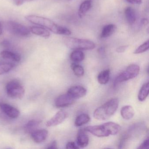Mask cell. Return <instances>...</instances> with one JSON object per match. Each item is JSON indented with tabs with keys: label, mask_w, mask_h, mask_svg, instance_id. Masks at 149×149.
<instances>
[{
	"label": "cell",
	"mask_w": 149,
	"mask_h": 149,
	"mask_svg": "<svg viewBox=\"0 0 149 149\" xmlns=\"http://www.w3.org/2000/svg\"><path fill=\"white\" fill-rule=\"evenodd\" d=\"M48 135V131L45 129L36 130L31 133V136L35 143H40L45 141Z\"/></svg>",
	"instance_id": "cell-12"
},
{
	"label": "cell",
	"mask_w": 149,
	"mask_h": 149,
	"mask_svg": "<svg viewBox=\"0 0 149 149\" xmlns=\"http://www.w3.org/2000/svg\"><path fill=\"white\" fill-rule=\"evenodd\" d=\"M0 109L7 116L11 118H15L19 117L20 112L15 107L8 104L0 103Z\"/></svg>",
	"instance_id": "cell-10"
},
{
	"label": "cell",
	"mask_w": 149,
	"mask_h": 149,
	"mask_svg": "<svg viewBox=\"0 0 149 149\" xmlns=\"http://www.w3.org/2000/svg\"><path fill=\"white\" fill-rule=\"evenodd\" d=\"M26 19L32 24L43 27L56 34L64 36L71 35V32L69 29L57 25L48 18L36 15H29L26 16Z\"/></svg>",
	"instance_id": "cell-1"
},
{
	"label": "cell",
	"mask_w": 149,
	"mask_h": 149,
	"mask_svg": "<svg viewBox=\"0 0 149 149\" xmlns=\"http://www.w3.org/2000/svg\"><path fill=\"white\" fill-rule=\"evenodd\" d=\"M67 93L74 99H78L85 96L87 94V90L82 86L76 85L70 88Z\"/></svg>",
	"instance_id": "cell-11"
},
{
	"label": "cell",
	"mask_w": 149,
	"mask_h": 149,
	"mask_svg": "<svg viewBox=\"0 0 149 149\" xmlns=\"http://www.w3.org/2000/svg\"><path fill=\"white\" fill-rule=\"evenodd\" d=\"M149 40L146 41L145 42H144L143 44L140 45L139 47L134 52V54H142L147 51L149 49Z\"/></svg>",
	"instance_id": "cell-28"
},
{
	"label": "cell",
	"mask_w": 149,
	"mask_h": 149,
	"mask_svg": "<svg viewBox=\"0 0 149 149\" xmlns=\"http://www.w3.org/2000/svg\"><path fill=\"white\" fill-rule=\"evenodd\" d=\"M89 137L85 132L84 130H80L77 133V146L81 148H84L88 145Z\"/></svg>",
	"instance_id": "cell-14"
},
{
	"label": "cell",
	"mask_w": 149,
	"mask_h": 149,
	"mask_svg": "<svg viewBox=\"0 0 149 149\" xmlns=\"http://www.w3.org/2000/svg\"><path fill=\"white\" fill-rule=\"evenodd\" d=\"M40 123V121L36 119H33L29 121L25 125L24 129L25 131L27 133H30L36 130V128L38 127Z\"/></svg>",
	"instance_id": "cell-24"
},
{
	"label": "cell",
	"mask_w": 149,
	"mask_h": 149,
	"mask_svg": "<svg viewBox=\"0 0 149 149\" xmlns=\"http://www.w3.org/2000/svg\"><path fill=\"white\" fill-rule=\"evenodd\" d=\"M12 1L15 5L17 6H20L23 5L24 3L33 1L34 0H12Z\"/></svg>",
	"instance_id": "cell-29"
},
{
	"label": "cell",
	"mask_w": 149,
	"mask_h": 149,
	"mask_svg": "<svg viewBox=\"0 0 149 149\" xmlns=\"http://www.w3.org/2000/svg\"><path fill=\"white\" fill-rule=\"evenodd\" d=\"M2 31H3V27L1 23L0 22V36L2 34Z\"/></svg>",
	"instance_id": "cell-38"
},
{
	"label": "cell",
	"mask_w": 149,
	"mask_h": 149,
	"mask_svg": "<svg viewBox=\"0 0 149 149\" xmlns=\"http://www.w3.org/2000/svg\"><path fill=\"white\" fill-rule=\"evenodd\" d=\"M139 70L140 68L138 65L136 64L130 65L124 71L117 77L114 81V85L116 86L121 83L135 78L139 74Z\"/></svg>",
	"instance_id": "cell-5"
},
{
	"label": "cell",
	"mask_w": 149,
	"mask_h": 149,
	"mask_svg": "<svg viewBox=\"0 0 149 149\" xmlns=\"http://www.w3.org/2000/svg\"><path fill=\"white\" fill-rule=\"evenodd\" d=\"M1 45L4 47H8L10 46V43L8 41L5 40L1 42Z\"/></svg>",
	"instance_id": "cell-36"
},
{
	"label": "cell",
	"mask_w": 149,
	"mask_h": 149,
	"mask_svg": "<svg viewBox=\"0 0 149 149\" xmlns=\"http://www.w3.org/2000/svg\"><path fill=\"white\" fill-rule=\"evenodd\" d=\"M14 65L13 63L6 62H0V75L6 74L13 69Z\"/></svg>",
	"instance_id": "cell-26"
},
{
	"label": "cell",
	"mask_w": 149,
	"mask_h": 149,
	"mask_svg": "<svg viewBox=\"0 0 149 149\" xmlns=\"http://www.w3.org/2000/svg\"><path fill=\"white\" fill-rule=\"evenodd\" d=\"M125 15L128 24L130 25L134 24L136 19V15L135 10L132 8L129 7L125 8Z\"/></svg>",
	"instance_id": "cell-19"
},
{
	"label": "cell",
	"mask_w": 149,
	"mask_h": 149,
	"mask_svg": "<svg viewBox=\"0 0 149 149\" xmlns=\"http://www.w3.org/2000/svg\"><path fill=\"white\" fill-rule=\"evenodd\" d=\"M0 56L5 60H9L16 62L21 61V56L18 54L8 50H4L0 53Z\"/></svg>",
	"instance_id": "cell-15"
},
{
	"label": "cell",
	"mask_w": 149,
	"mask_h": 149,
	"mask_svg": "<svg viewBox=\"0 0 149 149\" xmlns=\"http://www.w3.org/2000/svg\"><path fill=\"white\" fill-rule=\"evenodd\" d=\"M75 99H74L68 93L61 95L55 101V105L57 108H65L74 103Z\"/></svg>",
	"instance_id": "cell-7"
},
{
	"label": "cell",
	"mask_w": 149,
	"mask_h": 149,
	"mask_svg": "<svg viewBox=\"0 0 149 149\" xmlns=\"http://www.w3.org/2000/svg\"><path fill=\"white\" fill-rule=\"evenodd\" d=\"M7 94L14 99H21L25 94L24 87L20 82L16 80L8 82L6 86Z\"/></svg>",
	"instance_id": "cell-4"
},
{
	"label": "cell",
	"mask_w": 149,
	"mask_h": 149,
	"mask_svg": "<svg viewBox=\"0 0 149 149\" xmlns=\"http://www.w3.org/2000/svg\"><path fill=\"white\" fill-rule=\"evenodd\" d=\"M84 130L85 131L89 132L92 135L98 137H104L109 136L103 124L94 126H88L86 127Z\"/></svg>",
	"instance_id": "cell-9"
},
{
	"label": "cell",
	"mask_w": 149,
	"mask_h": 149,
	"mask_svg": "<svg viewBox=\"0 0 149 149\" xmlns=\"http://www.w3.org/2000/svg\"><path fill=\"white\" fill-rule=\"evenodd\" d=\"M7 28L12 35L17 37L26 38L30 36L31 34L29 28L15 22H9L7 24Z\"/></svg>",
	"instance_id": "cell-6"
},
{
	"label": "cell",
	"mask_w": 149,
	"mask_h": 149,
	"mask_svg": "<svg viewBox=\"0 0 149 149\" xmlns=\"http://www.w3.org/2000/svg\"><path fill=\"white\" fill-rule=\"evenodd\" d=\"M90 119V117L88 114L85 113L80 114L77 117L75 120V125L77 127L82 126L89 123Z\"/></svg>",
	"instance_id": "cell-22"
},
{
	"label": "cell",
	"mask_w": 149,
	"mask_h": 149,
	"mask_svg": "<svg viewBox=\"0 0 149 149\" xmlns=\"http://www.w3.org/2000/svg\"><path fill=\"white\" fill-rule=\"evenodd\" d=\"M68 113L64 111H58L51 119L46 123L48 127L55 126L61 123L68 117Z\"/></svg>",
	"instance_id": "cell-8"
},
{
	"label": "cell",
	"mask_w": 149,
	"mask_h": 149,
	"mask_svg": "<svg viewBox=\"0 0 149 149\" xmlns=\"http://www.w3.org/2000/svg\"><path fill=\"white\" fill-rule=\"evenodd\" d=\"M30 32L35 35L40 36L45 39H48L50 36V33L49 30L43 27L37 26H32L29 28Z\"/></svg>",
	"instance_id": "cell-13"
},
{
	"label": "cell",
	"mask_w": 149,
	"mask_h": 149,
	"mask_svg": "<svg viewBox=\"0 0 149 149\" xmlns=\"http://www.w3.org/2000/svg\"><path fill=\"white\" fill-rule=\"evenodd\" d=\"M118 98H112L95 111L94 118L98 120H107L115 114L118 108Z\"/></svg>",
	"instance_id": "cell-2"
},
{
	"label": "cell",
	"mask_w": 149,
	"mask_h": 149,
	"mask_svg": "<svg viewBox=\"0 0 149 149\" xmlns=\"http://www.w3.org/2000/svg\"><path fill=\"white\" fill-rule=\"evenodd\" d=\"M141 23L142 25H144V26H146L149 23L148 19H146V18L142 19L141 21Z\"/></svg>",
	"instance_id": "cell-37"
},
{
	"label": "cell",
	"mask_w": 149,
	"mask_h": 149,
	"mask_svg": "<svg viewBox=\"0 0 149 149\" xmlns=\"http://www.w3.org/2000/svg\"><path fill=\"white\" fill-rule=\"evenodd\" d=\"M116 26L114 24H109L103 28L101 34V38H106L111 36L116 31Z\"/></svg>",
	"instance_id": "cell-20"
},
{
	"label": "cell",
	"mask_w": 149,
	"mask_h": 149,
	"mask_svg": "<svg viewBox=\"0 0 149 149\" xmlns=\"http://www.w3.org/2000/svg\"><path fill=\"white\" fill-rule=\"evenodd\" d=\"M127 2L132 4L140 5L142 3V0H126Z\"/></svg>",
	"instance_id": "cell-34"
},
{
	"label": "cell",
	"mask_w": 149,
	"mask_h": 149,
	"mask_svg": "<svg viewBox=\"0 0 149 149\" xmlns=\"http://www.w3.org/2000/svg\"><path fill=\"white\" fill-rule=\"evenodd\" d=\"M149 82L144 84L141 87L139 92L138 98L140 102L144 101L149 95Z\"/></svg>",
	"instance_id": "cell-23"
},
{
	"label": "cell",
	"mask_w": 149,
	"mask_h": 149,
	"mask_svg": "<svg viewBox=\"0 0 149 149\" xmlns=\"http://www.w3.org/2000/svg\"><path fill=\"white\" fill-rule=\"evenodd\" d=\"M97 52L99 53V54L101 56H104L105 55V50L104 47H99L97 49Z\"/></svg>",
	"instance_id": "cell-35"
},
{
	"label": "cell",
	"mask_w": 149,
	"mask_h": 149,
	"mask_svg": "<svg viewBox=\"0 0 149 149\" xmlns=\"http://www.w3.org/2000/svg\"><path fill=\"white\" fill-rule=\"evenodd\" d=\"M63 41L68 48L74 50H91L95 47L94 42L85 39L65 37Z\"/></svg>",
	"instance_id": "cell-3"
},
{
	"label": "cell",
	"mask_w": 149,
	"mask_h": 149,
	"mask_svg": "<svg viewBox=\"0 0 149 149\" xmlns=\"http://www.w3.org/2000/svg\"><path fill=\"white\" fill-rule=\"evenodd\" d=\"M128 47L129 46H127V45H126V46H120V47H118L116 49V51L118 53H124V52H125V50L128 48Z\"/></svg>",
	"instance_id": "cell-32"
},
{
	"label": "cell",
	"mask_w": 149,
	"mask_h": 149,
	"mask_svg": "<svg viewBox=\"0 0 149 149\" xmlns=\"http://www.w3.org/2000/svg\"><path fill=\"white\" fill-rule=\"evenodd\" d=\"M149 140L148 139H145L142 144L138 147V149H146L149 148Z\"/></svg>",
	"instance_id": "cell-30"
},
{
	"label": "cell",
	"mask_w": 149,
	"mask_h": 149,
	"mask_svg": "<svg viewBox=\"0 0 149 149\" xmlns=\"http://www.w3.org/2000/svg\"><path fill=\"white\" fill-rule=\"evenodd\" d=\"M66 148H67V149H79V147L77 146V145L74 142L71 141V142H69L67 144Z\"/></svg>",
	"instance_id": "cell-31"
},
{
	"label": "cell",
	"mask_w": 149,
	"mask_h": 149,
	"mask_svg": "<svg viewBox=\"0 0 149 149\" xmlns=\"http://www.w3.org/2000/svg\"><path fill=\"white\" fill-rule=\"evenodd\" d=\"M47 148L48 149H55L57 148V142L56 140L53 141L48 146Z\"/></svg>",
	"instance_id": "cell-33"
},
{
	"label": "cell",
	"mask_w": 149,
	"mask_h": 149,
	"mask_svg": "<svg viewBox=\"0 0 149 149\" xmlns=\"http://www.w3.org/2000/svg\"><path fill=\"white\" fill-rule=\"evenodd\" d=\"M110 77V71L107 69L101 71L97 76V81L101 84H106L109 82Z\"/></svg>",
	"instance_id": "cell-21"
},
{
	"label": "cell",
	"mask_w": 149,
	"mask_h": 149,
	"mask_svg": "<svg viewBox=\"0 0 149 149\" xmlns=\"http://www.w3.org/2000/svg\"><path fill=\"white\" fill-rule=\"evenodd\" d=\"M120 113L122 117L126 120H130L132 118L135 114L134 109L130 105L123 106L121 109Z\"/></svg>",
	"instance_id": "cell-18"
},
{
	"label": "cell",
	"mask_w": 149,
	"mask_h": 149,
	"mask_svg": "<svg viewBox=\"0 0 149 149\" xmlns=\"http://www.w3.org/2000/svg\"><path fill=\"white\" fill-rule=\"evenodd\" d=\"M92 6V0H85L80 5L78 14L81 18H83Z\"/></svg>",
	"instance_id": "cell-17"
},
{
	"label": "cell",
	"mask_w": 149,
	"mask_h": 149,
	"mask_svg": "<svg viewBox=\"0 0 149 149\" xmlns=\"http://www.w3.org/2000/svg\"><path fill=\"white\" fill-rule=\"evenodd\" d=\"M71 67L74 74L76 76L80 77L84 74V69L81 65L76 63H73L71 64Z\"/></svg>",
	"instance_id": "cell-27"
},
{
	"label": "cell",
	"mask_w": 149,
	"mask_h": 149,
	"mask_svg": "<svg viewBox=\"0 0 149 149\" xmlns=\"http://www.w3.org/2000/svg\"><path fill=\"white\" fill-rule=\"evenodd\" d=\"M85 58L84 53L80 50H75L70 54L71 61L75 63L80 62L83 61Z\"/></svg>",
	"instance_id": "cell-25"
},
{
	"label": "cell",
	"mask_w": 149,
	"mask_h": 149,
	"mask_svg": "<svg viewBox=\"0 0 149 149\" xmlns=\"http://www.w3.org/2000/svg\"><path fill=\"white\" fill-rule=\"evenodd\" d=\"M109 136L115 135L118 133L121 129V126L113 122H108L103 124Z\"/></svg>",
	"instance_id": "cell-16"
}]
</instances>
